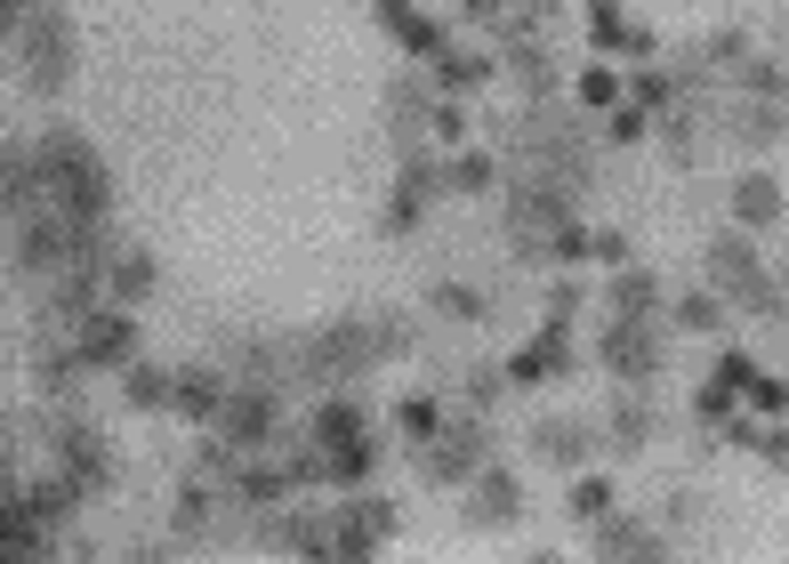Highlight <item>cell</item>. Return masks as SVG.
<instances>
[{"mask_svg":"<svg viewBox=\"0 0 789 564\" xmlns=\"http://www.w3.org/2000/svg\"><path fill=\"white\" fill-rule=\"evenodd\" d=\"M41 178H49V194H57V210L81 218V226H97V218H106V202H114L106 161H97L81 138H49V146H41Z\"/></svg>","mask_w":789,"mask_h":564,"instance_id":"1","label":"cell"},{"mask_svg":"<svg viewBox=\"0 0 789 564\" xmlns=\"http://www.w3.org/2000/svg\"><path fill=\"white\" fill-rule=\"evenodd\" d=\"M73 355L89 363V372H121V355H129V323L121 315H81V330H73Z\"/></svg>","mask_w":789,"mask_h":564,"instance_id":"2","label":"cell"},{"mask_svg":"<svg viewBox=\"0 0 789 564\" xmlns=\"http://www.w3.org/2000/svg\"><path fill=\"white\" fill-rule=\"evenodd\" d=\"M218 436L234 444V452H250V444H266L274 436V395H226V412H218Z\"/></svg>","mask_w":789,"mask_h":564,"instance_id":"3","label":"cell"},{"mask_svg":"<svg viewBox=\"0 0 789 564\" xmlns=\"http://www.w3.org/2000/svg\"><path fill=\"white\" fill-rule=\"evenodd\" d=\"M387 524H395L387 508H347V516L331 524V548H338V556H371V548L387 541Z\"/></svg>","mask_w":789,"mask_h":564,"instance_id":"4","label":"cell"},{"mask_svg":"<svg viewBox=\"0 0 789 564\" xmlns=\"http://www.w3.org/2000/svg\"><path fill=\"white\" fill-rule=\"evenodd\" d=\"M315 444H323V452H355V444H363V404H347V395L323 404V412H315Z\"/></svg>","mask_w":789,"mask_h":564,"instance_id":"5","label":"cell"},{"mask_svg":"<svg viewBox=\"0 0 789 564\" xmlns=\"http://www.w3.org/2000/svg\"><path fill=\"white\" fill-rule=\"evenodd\" d=\"M32 81H65V24L57 17H41V24H32Z\"/></svg>","mask_w":789,"mask_h":564,"instance_id":"6","label":"cell"},{"mask_svg":"<svg viewBox=\"0 0 789 564\" xmlns=\"http://www.w3.org/2000/svg\"><path fill=\"white\" fill-rule=\"evenodd\" d=\"M49 436L65 444V468H73L81 484H106V468H114V459H106V444H89V436H73V427H49Z\"/></svg>","mask_w":789,"mask_h":564,"instance_id":"7","label":"cell"},{"mask_svg":"<svg viewBox=\"0 0 789 564\" xmlns=\"http://www.w3.org/2000/svg\"><path fill=\"white\" fill-rule=\"evenodd\" d=\"M73 492H81V476H41V484H17V501L32 516H65V508H73Z\"/></svg>","mask_w":789,"mask_h":564,"instance_id":"8","label":"cell"},{"mask_svg":"<svg viewBox=\"0 0 789 564\" xmlns=\"http://www.w3.org/2000/svg\"><path fill=\"white\" fill-rule=\"evenodd\" d=\"M395 427L411 436V452H420V444H435V436H443V412L427 404V395H403V404H395Z\"/></svg>","mask_w":789,"mask_h":564,"instance_id":"9","label":"cell"},{"mask_svg":"<svg viewBox=\"0 0 789 564\" xmlns=\"http://www.w3.org/2000/svg\"><path fill=\"white\" fill-rule=\"evenodd\" d=\"M387 17H395V32H403L411 57H435V49H443V24H435V17H411V0H403V9H387Z\"/></svg>","mask_w":789,"mask_h":564,"instance_id":"10","label":"cell"},{"mask_svg":"<svg viewBox=\"0 0 789 564\" xmlns=\"http://www.w3.org/2000/svg\"><path fill=\"white\" fill-rule=\"evenodd\" d=\"M540 372H564V330H540V339L516 355V379H540Z\"/></svg>","mask_w":789,"mask_h":564,"instance_id":"11","label":"cell"},{"mask_svg":"<svg viewBox=\"0 0 789 564\" xmlns=\"http://www.w3.org/2000/svg\"><path fill=\"white\" fill-rule=\"evenodd\" d=\"M129 404H178V379L169 372H129Z\"/></svg>","mask_w":789,"mask_h":564,"instance_id":"12","label":"cell"},{"mask_svg":"<svg viewBox=\"0 0 789 564\" xmlns=\"http://www.w3.org/2000/svg\"><path fill=\"white\" fill-rule=\"evenodd\" d=\"M475 516H516V484H507V476H484V484H475Z\"/></svg>","mask_w":789,"mask_h":564,"instance_id":"13","label":"cell"},{"mask_svg":"<svg viewBox=\"0 0 789 564\" xmlns=\"http://www.w3.org/2000/svg\"><path fill=\"white\" fill-rule=\"evenodd\" d=\"M146 290H154V267H146V258H121V275H114V298H121V307H137Z\"/></svg>","mask_w":789,"mask_h":564,"instance_id":"14","label":"cell"},{"mask_svg":"<svg viewBox=\"0 0 789 564\" xmlns=\"http://www.w3.org/2000/svg\"><path fill=\"white\" fill-rule=\"evenodd\" d=\"M733 210H741V218H773V186H766V178H741V186H733Z\"/></svg>","mask_w":789,"mask_h":564,"instance_id":"15","label":"cell"},{"mask_svg":"<svg viewBox=\"0 0 789 564\" xmlns=\"http://www.w3.org/2000/svg\"><path fill=\"white\" fill-rule=\"evenodd\" d=\"M290 492V468H250L243 476V501H283Z\"/></svg>","mask_w":789,"mask_h":564,"instance_id":"16","label":"cell"},{"mask_svg":"<svg viewBox=\"0 0 789 564\" xmlns=\"http://www.w3.org/2000/svg\"><path fill=\"white\" fill-rule=\"evenodd\" d=\"M467 459H475V427H460V436H452V444H443V452H435V468H443V476H460V468H467Z\"/></svg>","mask_w":789,"mask_h":564,"instance_id":"17","label":"cell"},{"mask_svg":"<svg viewBox=\"0 0 789 564\" xmlns=\"http://www.w3.org/2000/svg\"><path fill=\"white\" fill-rule=\"evenodd\" d=\"M435 298H443V315H460V323H467V315H484V298H475L467 283H443Z\"/></svg>","mask_w":789,"mask_h":564,"instance_id":"18","label":"cell"},{"mask_svg":"<svg viewBox=\"0 0 789 564\" xmlns=\"http://www.w3.org/2000/svg\"><path fill=\"white\" fill-rule=\"evenodd\" d=\"M452 186H467V194H475V186H492V161H484V154H467V161H452Z\"/></svg>","mask_w":789,"mask_h":564,"instance_id":"19","label":"cell"},{"mask_svg":"<svg viewBox=\"0 0 789 564\" xmlns=\"http://www.w3.org/2000/svg\"><path fill=\"white\" fill-rule=\"evenodd\" d=\"M580 97H589V106H621V81H612V73H589V81H580Z\"/></svg>","mask_w":789,"mask_h":564,"instance_id":"20","label":"cell"},{"mask_svg":"<svg viewBox=\"0 0 789 564\" xmlns=\"http://www.w3.org/2000/svg\"><path fill=\"white\" fill-rule=\"evenodd\" d=\"M572 501H580V516H604V501H612V484H596V476H589V484L572 492Z\"/></svg>","mask_w":789,"mask_h":564,"instance_id":"21","label":"cell"},{"mask_svg":"<svg viewBox=\"0 0 789 564\" xmlns=\"http://www.w3.org/2000/svg\"><path fill=\"white\" fill-rule=\"evenodd\" d=\"M443 73H452V81L467 89V81H484V73H492V65H484V57H452V65H443Z\"/></svg>","mask_w":789,"mask_h":564,"instance_id":"22","label":"cell"}]
</instances>
